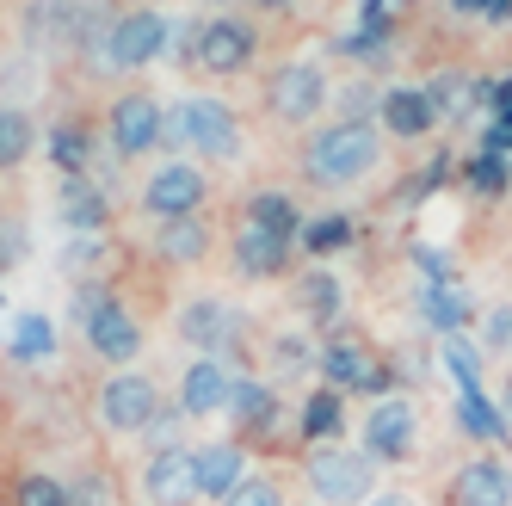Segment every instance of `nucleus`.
Wrapping results in <instances>:
<instances>
[{"label":"nucleus","instance_id":"c9c22d12","mask_svg":"<svg viewBox=\"0 0 512 506\" xmlns=\"http://www.w3.org/2000/svg\"><path fill=\"white\" fill-rule=\"evenodd\" d=\"M7 506H75V500H68L62 476H50V469H25V476H13V488H7Z\"/></svg>","mask_w":512,"mask_h":506},{"label":"nucleus","instance_id":"c03bdc74","mask_svg":"<svg viewBox=\"0 0 512 506\" xmlns=\"http://www.w3.org/2000/svg\"><path fill=\"white\" fill-rule=\"evenodd\" d=\"M25 81H31V62H7V68H0V93H25Z\"/></svg>","mask_w":512,"mask_h":506},{"label":"nucleus","instance_id":"603ef678","mask_svg":"<svg viewBox=\"0 0 512 506\" xmlns=\"http://www.w3.org/2000/svg\"><path fill=\"white\" fill-rule=\"evenodd\" d=\"M438 506H451V500H438Z\"/></svg>","mask_w":512,"mask_h":506},{"label":"nucleus","instance_id":"a211bd4d","mask_svg":"<svg viewBox=\"0 0 512 506\" xmlns=\"http://www.w3.org/2000/svg\"><path fill=\"white\" fill-rule=\"evenodd\" d=\"M81 334H87V352H93V358H105V365H112V371H124L130 358L142 352V321H136V315H130V309H124L118 297L105 303V309H99V315L87 321Z\"/></svg>","mask_w":512,"mask_h":506},{"label":"nucleus","instance_id":"e433bc0d","mask_svg":"<svg viewBox=\"0 0 512 506\" xmlns=\"http://www.w3.org/2000/svg\"><path fill=\"white\" fill-rule=\"evenodd\" d=\"M438 358L457 377V389H482V346H469L463 334H438Z\"/></svg>","mask_w":512,"mask_h":506},{"label":"nucleus","instance_id":"2f4dec72","mask_svg":"<svg viewBox=\"0 0 512 506\" xmlns=\"http://www.w3.org/2000/svg\"><path fill=\"white\" fill-rule=\"evenodd\" d=\"M315 358H321V346H315L309 334H272V340H266V377H272V383H278V377H309Z\"/></svg>","mask_w":512,"mask_h":506},{"label":"nucleus","instance_id":"de8ad7c7","mask_svg":"<svg viewBox=\"0 0 512 506\" xmlns=\"http://www.w3.org/2000/svg\"><path fill=\"white\" fill-rule=\"evenodd\" d=\"M494 408H500V414H506V426H512V371L500 377V402H494Z\"/></svg>","mask_w":512,"mask_h":506},{"label":"nucleus","instance_id":"37998d69","mask_svg":"<svg viewBox=\"0 0 512 506\" xmlns=\"http://www.w3.org/2000/svg\"><path fill=\"white\" fill-rule=\"evenodd\" d=\"M482 105H488V124H512V75L482 81Z\"/></svg>","mask_w":512,"mask_h":506},{"label":"nucleus","instance_id":"4468645a","mask_svg":"<svg viewBox=\"0 0 512 506\" xmlns=\"http://www.w3.org/2000/svg\"><path fill=\"white\" fill-rule=\"evenodd\" d=\"M142 500L149 506H198V451L192 445L149 451V463H142Z\"/></svg>","mask_w":512,"mask_h":506},{"label":"nucleus","instance_id":"f3484780","mask_svg":"<svg viewBox=\"0 0 512 506\" xmlns=\"http://www.w3.org/2000/svg\"><path fill=\"white\" fill-rule=\"evenodd\" d=\"M377 124H383V136H395V142H426V136L438 130V105H432L426 87L401 81V87H383Z\"/></svg>","mask_w":512,"mask_h":506},{"label":"nucleus","instance_id":"a18cd8bd","mask_svg":"<svg viewBox=\"0 0 512 506\" xmlns=\"http://www.w3.org/2000/svg\"><path fill=\"white\" fill-rule=\"evenodd\" d=\"M445 7L463 13V19H482V13H488V0H445Z\"/></svg>","mask_w":512,"mask_h":506},{"label":"nucleus","instance_id":"c756f323","mask_svg":"<svg viewBox=\"0 0 512 506\" xmlns=\"http://www.w3.org/2000/svg\"><path fill=\"white\" fill-rule=\"evenodd\" d=\"M241 223H260V229H272V235H290V241H297V235H303V210L290 204V192H247Z\"/></svg>","mask_w":512,"mask_h":506},{"label":"nucleus","instance_id":"bb28decb","mask_svg":"<svg viewBox=\"0 0 512 506\" xmlns=\"http://www.w3.org/2000/svg\"><path fill=\"white\" fill-rule=\"evenodd\" d=\"M297 432H303V445H340V432H346V402H340V389H309L303 395V414H297Z\"/></svg>","mask_w":512,"mask_h":506},{"label":"nucleus","instance_id":"4be33fe9","mask_svg":"<svg viewBox=\"0 0 512 506\" xmlns=\"http://www.w3.org/2000/svg\"><path fill=\"white\" fill-rule=\"evenodd\" d=\"M247 476V445L241 439H223V445H204L198 451V500L210 506H223Z\"/></svg>","mask_w":512,"mask_h":506},{"label":"nucleus","instance_id":"c85d7f7f","mask_svg":"<svg viewBox=\"0 0 512 506\" xmlns=\"http://www.w3.org/2000/svg\"><path fill=\"white\" fill-rule=\"evenodd\" d=\"M38 142H44V130L31 124V112H25V105H0V173L25 167Z\"/></svg>","mask_w":512,"mask_h":506},{"label":"nucleus","instance_id":"4c0bfd02","mask_svg":"<svg viewBox=\"0 0 512 506\" xmlns=\"http://www.w3.org/2000/svg\"><path fill=\"white\" fill-rule=\"evenodd\" d=\"M223 506H284V482H278V476H266V469H260V476L247 469V476H241V488H235Z\"/></svg>","mask_w":512,"mask_h":506},{"label":"nucleus","instance_id":"20e7f679","mask_svg":"<svg viewBox=\"0 0 512 506\" xmlns=\"http://www.w3.org/2000/svg\"><path fill=\"white\" fill-rule=\"evenodd\" d=\"M327 68L321 62H278L266 87H260V105L278 118V124H315L327 112Z\"/></svg>","mask_w":512,"mask_h":506},{"label":"nucleus","instance_id":"ea45409f","mask_svg":"<svg viewBox=\"0 0 512 506\" xmlns=\"http://www.w3.org/2000/svg\"><path fill=\"white\" fill-rule=\"evenodd\" d=\"M161 149H167V161H173L179 149H192V118H186V99L161 112Z\"/></svg>","mask_w":512,"mask_h":506},{"label":"nucleus","instance_id":"412c9836","mask_svg":"<svg viewBox=\"0 0 512 506\" xmlns=\"http://www.w3.org/2000/svg\"><path fill=\"white\" fill-rule=\"evenodd\" d=\"M99 124H87V118H56L50 130H44V155L56 161V173L68 179V173H93V149H99Z\"/></svg>","mask_w":512,"mask_h":506},{"label":"nucleus","instance_id":"a19ab883","mask_svg":"<svg viewBox=\"0 0 512 506\" xmlns=\"http://www.w3.org/2000/svg\"><path fill=\"white\" fill-rule=\"evenodd\" d=\"M482 346L488 352H512V303L482 309Z\"/></svg>","mask_w":512,"mask_h":506},{"label":"nucleus","instance_id":"393cba45","mask_svg":"<svg viewBox=\"0 0 512 506\" xmlns=\"http://www.w3.org/2000/svg\"><path fill=\"white\" fill-rule=\"evenodd\" d=\"M290 303H297V315L315 321V328H340V303H346V291H340V278L327 272V266H309V272L297 278V291H290Z\"/></svg>","mask_w":512,"mask_h":506},{"label":"nucleus","instance_id":"7c9ffc66","mask_svg":"<svg viewBox=\"0 0 512 506\" xmlns=\"http://www.w3.org/2000/svg\"><path fill=\"white\" fill-rule=\"evenodd\" d=\"M297 247L309 253V260H334V253L358 247V223H352V216H309Z\"/></svg>","mask_w":512,"mask_h":506},{"label":"nucleus","instance_id":"9d476101","mask_svg":"<svg viewBox=\"0 0 512 506\" xmlns=\"http://www.w3.org/2000/svg\"><path fill=\"white\" fill-rule=\"evenodd\" d=\"M414 432H420V414L408 395H383V402L364 414V457L377 469H401L414 463Z\"/></svg>","mask_w":512,"mask_h":506},{"label":"nucleus","instance_id":"09e8293b","mask_svg":"<svg viewBox=\"0 0 512 506\" xmlns=\"http://www.w3.org/2000/svg\"><path fill=\"white\" fill-rule=\"evenodd\" d=\"M260 13H290V7H303V0H253Z\"/></svg>","mask_w":512,"mask_h":506},{"label":"nucleus","instance_id":"f257e3e1","mask_svg":"<svg viewBox=\"0 0 512 506\" xmlns=\"http://www.w3.org/2000/svg\"><path fill=\"white\" fill-rule=\"evenodd\" d=\"M377 161H383V136H377V124H364V118H334V124H321L303 142V179H309V186H327V192L371 179Z\"/></svg>","mask_w":512,"mask_h":506},{"label":"nucleus","instance_id":"cd10ccee","mask_svg":"<svg viewBox=\"0 0 512 506\" xmlns=\"http://www.w3.org/2000/svg\"><path fill=\"white\" fill-rule=\"evenodd\" d=\"M457 426H463V439H475V445H506L512 439L506 414L488 402L482 389H457Z\"/></svg>","mask_w":512,"mask_h":506},{"label":"nucleus","instance_id":"f704fd0d","mask_svg":"<svg viewBox=\"0 0 512 506\" xmlns=\"http://www.w3.org/2000/svg\"><path fill=\"white\" fill-rule=\"evenodd\" d=\"M457 179L475 192V198H500V192H512V161H500V155H463V167H457Z\"/></svg>","mask_w":512,"mask_h":506},{"label":"nucleus","instance_id":"f03ea898","mask_svg":"<svg viewBox=\"0 0 512 506\" xmlns=\"http://www.w3.org/2000/svg\"><path fill=\"white\" fill-rule=\"evenodd\" d=\"M315 371L327 389H340V395H395L401 389V371H395V358H383L371 346V334L364 328H334L321 340V358H315Z\"/></svg>","mask_w":512,"mask_h":506},{"label":"nucleus","instance_id":"6ab92c4d","mask_svg":"<svg viewBox=\"0 0 512 506\" xmlns=\"http://www.w3.org/2000/svg\"><path fill=\"white\" fill-rule=\"evenodd\" d=\"M278 414H284V402H278V383H272V377H241V383H235L229 420H235V432H241V445H266L272 432H278Z\"/></svg>","mask_w":512,"mask_h":506},{"label":"nucleus","instance_id":"8fccbe9b","mask_svg":"<svg viewBox=\"0 0 512 506\" xmlns=\"http://www.w3.org/2000/svg\"><path fill=\"white\" fill-rule=\"evenodd\" d=\"M364 506H414V500H408V494H371Z\"/></svg>","mask_w":512,"mask_h":506},{"label":"nucleus","instance_id":"ddd939ff","mask_svg":"<svg viewBox=\"0 0 512 506\" xmlns=\"http://www.w3.org/2000/svg\"><path fill=\"white\" fill-rule=\"evenodd\" d=\"M235 309L223 297H192V303H179L173 315V340H186L198 358H229L235 352Z\"/></svg>","mask_w":512,"mask_h":506},{"label":"nucleus","instance_id":"f8f14e48","mask_svg":"<svg viewBox=\"0 0 512 506\" xmlns=\"http://www.w3.org/2000/svg\"><path fill=\"white\" fill-rule=\"evenodd\" d=\"M186 118H192V155L210 167H229L241 161L247 136H241V112L229 99H186Z\"/></svg>","mask_w":512,"mask_h":506},{"label":"nucleus","instance_id":"5701e85b","mask_svg":"<svg viewBox=\"0 0 512 506\" xmlns=\"http://www.w3.org/2000/svg\"><path fill=\"white\" fill-rule=\"evenodd\" d=\"M216 247V229L204 223V216H173V223H155V253L167 266H198L210 260Z\"/></svg>","mask_w":512,"mask_h":506},{"label":"nucleus","instance_id":"2eb2a0df","mask_svg":"<svg viewBox=\"0 0 512 506\" xmlns=\"http://www.w3.org/2000/svg\"><path fill=\"white\" fill-rule=\"evenodd\" d=\"M235 371H229V358H192L186 377H179V414H192V420H216V414H229L235 402Z\"/></svg>","mask_w":512,"mask_h":506},{"label":"nucleus","instance_id":"58836bf2","mask_svg":"<svg viewBox=\"0 0 512 506\" xmlns=\"http://www.w3.org/2000/svg\"><path fill=\"white\" fill-rule=\"evenodd\" d=\"M401 13H408V0H358V25L364 31H383V38H395Z\"/></svg>","mask_w":512,"mask_h":506},{"label":"nucleus","instance_id":"39448f33","mask_svg":"<svg viewBox=\"0 0 512 506\" xmlns=\"http://www.w3.org/2000/svg\"><path fill=\"white\" fill-rule=\"evenodd\" d=\"M161 112L167 105L155 99V93H142V87H130V93H118L112 105H105V149H112L118 161H142V155H155L161 149Z\"/></svg>","mask_w":512,"mask_h":506},{"label":"nucleus","instance_id":"423d86ee","mask_svg":"<svg viewBox=\"0 0 512 506\" xmlns=\"http://www.w3.org/2000/svg\"><path fill=\"white\" fill-rule=\"evenodd\" d=\"M309 488L321 494V506H364L377 488V463L346 445H315L309 451Z\"/></svg>","mask_w":512,"mask_h":506},{"label":"nucleus","instance_id":"7ed1b4c3","mask_svg":"<svg viewBox=\"0 0 512 506\" xmlns=\"http://www.w3.org/2000/svg\"><path fill=\"white\" fill-rule=\"evenodd\" d=\"M167 50H173V19L161 7H130V13H118L112 38L99 44L93 68H105V75H136V68L161 62Z\"/></svg>","mask_w":512,"mask_h":506},{"label":"nucleus","instance_id":"49530a36","mask_svg":"<svg viewBox=\"0 0 512 506\" xmlns=\"http://www.w3.org/2000/svg\"><path fill=\"white\" fill-rule=\"evenodd\" d=\"M482 19H488V25H512V0H488Z\"/></svg>","mask_w":512,"mask_h":506},{"label":"nucleus","instance_id":"473e14b6","mask_svg":"<svg viewBox=\"0 0 512 506\" xmlns=\"http://www.w3.org/2000/svg\"><path fill=\"white\" fill-rule=\"evenodd\" d=\"M426 93H432V105H438V124H445V118H463V112H475V105H482V81L463 75V68H445L438 81H426Z\"/></svg>","mask_w":512,"mask_h":506},{"label":"nucleus","instance_id":"dca6fc26","mask_svg":"<svg viewBox=\"0 0 512 506\" xmlns=\"http://www.w3.org/2000/svg\"><path fill=\"white\" fill-rule=\"evenodd\" d=\"M229 253H235V272H241V278H284L290 260H297V241H290V235H272V229H260V223H235Z\"/></svg>","mask_w":512,"mask_h":506},{"label":"nucleus","instance_id":"6e6552de","mask_svg":"<svg viewBox=\"0 0 512 506\" xmlns=\"http://www.w3.org/2000/svg\"><path fill=\"white\" fill-rule=\"evenodd\" d=\"M155 414H161L155 377H142V371H112V377L99 383V426H105V432H118V439H142Z\"/></svg>","mask_w":512,"mask_h":506},{"label":"nucleus","instance_id":"b1692460","mask_svg":"<svg viewBox=\"0 0 512 506\" xmlns=\"http://www.w3.org/2000/svg\"><path fill=\"white\" fill-rule=\"evenodd\" d=\"M62 223H68V235H105L112 204H105V192L93 186V173H68L62 179Z\"/></svg>","mask_w":512,"mask_h":506},{"label":"nucleus","instance_id":"79ce46f5","mask_svg":"<svg viewBox=\"0 0 512 506\" xmlns=\"http://www.w3.org/2000/svg\"><path fill=\"white\" fill-rule=\"evenodd\" d=\"M31 253V241H25V229L13 223V216H0V272H13L19 260Z\"/></svg>","mask_w":512,"mask_h":506},{"label":"nucleus","instance_id":"a878e982","mask_svg":"<svg viewBox=\"0 0 512 506\" xmlns=\"http://www.w3.org/2000/svg\"><path fill=\"white\" fill-rule=\"evenodd\" d=\"M414 309H420V321H432L438 334H463L469 321H475V303H469V291H463L457 278L451 284H420Z\"/></svg>","mask_w":512,"mask_h":506},{"label":"nucleus","instance_id":"72a5a7b5","mask_svg":"<svg viewBox=\"0 0 512 506\" xmlns=\"http://www.w3.org/2000/svg\"><path fill=\"white\" fill-rule=\"evenodd\" d=\"M50 352H56V321L38 315V309H25L13 321V358H19V365H44Z\"/></svg>","mask_w":512,"mask_h":506},{"label":"nucleus","instance_id":"aec40b11","mask_svg":"<svg viewBox=\"0 0 512 506\" xmlns=\"http://www.w3.org/2000/svg\"><path fill=\"white\" fill-rule=\"evenodd\" d=\"M451 506H512V463L482 451V457H469L457 476H451Z\"/></svg>","mask_w":512,"mask_h":506},{"label":"nucleus","instance_id":"0eeeda50","mask_svg":"<svg viewBox=\"0 0 512 506\" xmlns=\"http://www.w3.org/2000/svg\"><path fill=\"white\" fill-rule=\"evenodd\" d=\"M253 56H260V25L253 19H235V13H204L198 19V75L229 81L241 68H253Z\"/></svg>","mask_w":512,"mask_h":506},{"label":"nucleus","instance_id":"3c124183","mask_svg":"<svg viewBox=\"0 0 512 506\" xmlns=\"http://www.w3.org/2000/svg\"><path fill=\"white\" fill-rule=\"evenodd\" d=\"M198 7H216V13H223V7H229V0H198Z\"/></svg>","mask_w":512,"mask_h":506},{"label":"nucleus","instance_id":"1a4fd4ad","mask_svg":"<svg viewBox=\"0 0 512 506\" xmlns=\"http://www.w3.org/2000/svg\"><path fill=\"white\" fill-rule=\"evenodd\" d=\"M204 198H210V179H204L198 161H161L149 179H142V192H136V204L149 210L155 223H173V216H198Z\"/></svg>","mask_w":512,"mask_h":506},{"label":"nucleus","instance_id":"9b49d317","mask_svg":"<svg viewBox=\"0 0 512 506\" xmlns=\"http://www.w3.org/2000/svg\"><path fill=\"white\" fill-rule=\"evenodd\" d=\"M118 7L112 0H50V44L68 56H99V44L112 38Z\"/></svg>","mask_w":512,"mask_h":506}]
</instances>
